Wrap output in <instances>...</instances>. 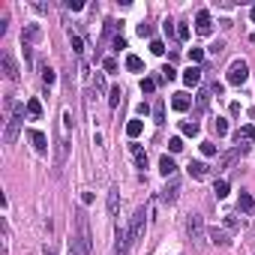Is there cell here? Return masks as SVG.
Wrapping results in <instances>:
<instances>
[{
    "label": "cell",
    "instance_id": "cell-8",
    "mask_svg": "<svg viewBox=\"0 0 255 255\" xmlns=\"http://www.w3.org/2000/svg\"><path fill=\"white\" fill-rule=\"evenodd\" d=\"M132 246V237H129V228H117V246H114V255H126Z\"/></svg>",
    "mask_w": 255,
    "mask_h": 255
},
{
    "label": "cell",
    "instance_id": "cell-5",
    "mask_svg": "<svg viewBox=\"0 0 255 255\" xmlns=\"http://www.w3.org/2000/svg\"><path fill=\"white\" fill-rule=\"evenodd\" d=\"M186 231H189V237L195 240V243H201L204 240V219L198 213H189V222H186Z\"/></svg>",
    "mask_w": 255,
    "mask_h": 255
},
{
    "label": "cell",
    "instance_id": "cell-24",
    "mask_svg": "<svg viewBox=\"0 0 255 255\" xmlns=\"http://www.w3.org/2000/svg\"><path fill=\"white\" fill-rule=\"evenodd\" d=\"M132 153H135V162H138V168H147V153H144L138 144H132Z\"/></svg>",
    "mask_w": 255,
    "mask_h": 255
},
{
    "label": "cell",
    "instance_id": "cell-2",
    "mask_svg": "<svg viewBox=\"0 0 255 255\" xmlns=\"http://www.w3.org/2000/svg\"><path fill=\"white\" fill-rule=\"evenodd\" d=\"M75 225H78V237H75V243H78L81 255H90V249H93V237H90V225H87L84 210L75 213Z\"/></svg>",
    "mask_w": 255,
    "mask_h": 255
},
{
    "label": "cell",
    "instance_id": "cell-33",
    "mask_svg": "<svg viewBox=\"0 0 255 255\" xmlns=\"http://www.w3.org/2000/svg\"><path fill=\"white\" fill-rule=\"evenodd\" d=\"M201 60H204V51H201V48H192V51H189V63H192V66H198Z\"/></svg>",
    "mask_w": 255,
    "mask_h": 255
},
{
    "label": "cell",
    "instance_id": "cell-39",
    "mask_svg": "<svg viewBox=\"0 0 255 255\" xmlns=\"http://www.w3.org/2000/svg\"><path fill=\"white\" fill-rule=\"evenodd\" d=\"M138 36L144 39V36H153V27L150 24H138Z\"/></svg>",
    "mask_w": 255,
    "mask_h": 255
},
{
    "label": "cell",
    "instance_id": "cell-34",
    "mask_svg": "<svg viewBox=\"0 0 255 255\" xmlns=\"http://www.w3.org/2000/svg\"><path fill=\"white\" fill-rule=\"evenodd\" d=\"M180 129H183V135H198V123H180Z\"/></svg>",
    "mask_w": 255,
    "mask_h": 255
},
{
    "label": "cell",
    "instance_id": "cell-6",
    "mask_svg": "<svg viewBox=\"0 0 255 255\" xmlns=\"http://www.w3.org/2000/svg\"><path fill=\"white\" fill-rule=\"evenodd\" d=\"M0 66H3V75H6L9 81H18V63L12 60V54H9V51L0 54Z\"/></svg>",
    "mask_w": 255,
    "mask_h": 255
},
{
    "label": "cell",
    "instance_id": "cell-23",
    "mask_svg": "<svg viewBox=\"0 0 255 255\" xmlns=\"http://www.w3.org/2000/svg\"><path fill=\"white\" fill-rule=\"evenodd\" d=\"M153 120L156 123H165V102L162 99H156V105H153Z\"/></svg>",
    "mask_w": 255,
    "mask_h": 255
},
{
    "label": "cell",
    "instance_id": "cell-11",
    "mask_svg": "<svg viewBox=\"0 0 255 255\" xmlns=\"http://www.w3.org/2000/svg\"><path fill=\"white\" fill-rule=\"evenodd\" d=\"M195 30H198L201 36L210 33V12H207V9H198V15H195Z\"/></svg>",
    "mask_w": 255,
    "mask_h": 255
},
{
    "label": "cell",
    "instance_id": "cell-40",
    "mask_svg": "<svg viewBox=\"0 0 255 255\" xmlns=\"http://www.w3.org/2000/svg\"><path fill=\"white\" fill-rule=\"evenodd\" d=\"M66 9H72V12H78V9H84V3H81V0H66Z\"/></svg>",
    "mask_w": 255,
    "mask_h": 255
},
{
    "label": "cell",
    "instance_id": "cell-26",
    "mask_svg": "<svg viewBox=\"0 0 255 255\" xmlns=\"http://www.w3.org/2000/svg\"><path fill=\"white\" fill-rule=\"evenodd\" d=\"M69 45H72V51H75V54H81V51H84V39H81L78 33H72V36H69Z\"/></svg>",
    "mask_w": 255,
    "mask_h": 255
},
{
    "label": "cell",
    "instance_id": "cell-3",
    "mask_svg": "<svg viewBox=\"0 0 255 255\" xmlns=\"http://www.w3.org/2000/svg\"><path fill=\"white\" fill-rule=\"evenodd\" d=\"M144 216H147V210L138 207L135 216H132V222H129V237H132V243H138V240L144 237V228H147V219H144Z\"/></svg>",
    "mask_w": 255,
    "mask_h": 255
},
{
    "label": "cell",
    "instance_id": "cell-19",
    "mask_svg": "<svg viewBox=\"0 0 255 255\" xmlns=\"http://www.w3.org/2000/svg\"><path fill=\"white\" fill-rule=\"evenodd\" d=\"M237 204H240V210H243V213H255V201H252V195H249V192H240V201H237Z\"/></svg>",
    "mask_w": 255,
    "mask_h": 255
},
{
    "label": "cell",
    "instance_id": "cell-41",
    "mask_svg": "<svg viewBox=\"0 0 255 255\" xmlns=\"http://www.w3.org/2000/svg\"><path fill=\"white\" fill-rule=\"evenodd\" d=\"M177 39H189V24H180L177 27Z\"/></svg>",
    "mask_w": 255,
    "mask_h": 255
},
{
    "label": "cell",
    "instance_id": "cell-28",
    "mask_svg": "<svg viewBox=\"0 0 255 255\" xmlns=\"http://www.w3.org/2000/svg\"><path fill=\"white\" fill-rule=\"evenodd\" d=\"M42 81H45V84H48V87H51V84H54V81H57V75H54V69H51V66H48V63H45V66H42Z\"/></svg>",
    "mask_w": 255,
    "mask_h": 255
},
{
    "label": "cell",
    "instance_id": "cell-4",
    "mask_svg": "<svg viewBox=\"0 0 255 255\" xmlns=\"http://www.w3.org/2000/svg\"><path fill=\"white\" fill-rule=\"evenodd\" d=\"M249 78V66H246V60H234L231 66H228V84H243Z\"/></svg>",
    "mask_w": 255,
    "mask_h": 255
},
{
    "label": "cell",
    "instance_id": "cell-29",
    "mask_svg": "<svg viewBox=\"0 0 255 255\" xmlns=\"http://www.w3.org/2000/svg\"><path fill=\"white\" fill-rule=\"evenodd\" d=\"M213 132H216V135H225V132H228L225 117H216V120H213Z\"/></svg>",
    "mask_w": 255,
    "mask_h": 255
},
{
    "label": "cell",
    "instance_id": "cell-31",
    "mask_svg": "<svg viewBox=\"0 0 255 255\" xmlns=\"http://www.w3.org/2000/svg\"><path fill=\"white\" fill-rule=\"evenodd\" d=\"M156 90V78H141V93H153Z\"/></svg>",
    "mask_w": 255,
    "mask_h": 255
},
{
    "label": "cell",
    "instance_id": "cell-22",
    "mask_svg": "<svg viewBox=\"0 0 255 255\" xmlns=\"http://www.w3.org/2000/svg\"><path fill=\"white\" fill-rule=\"evenodd\" d=\"M120 99H123V90H120V87H111V90H108V105H111V108H117Z\"/></svg>",
    "mask_w": 255,
    "mask_h": 255
},
{
    "label": "cell",
    "instance_id": "cell-13",
    "mask_svg": "<svg viewBox=\"0 0 255 255\" xmlns=\"http://www.w3.org/2000/svg\"><path fill=\"white\" fill-rule=\"evenodd\" d=\"M159 171H162L165 177H174V174H177V165H174V159H171V156H162V159H159Z\"/></svg>",
    "mask_w": 255,
    "mask_h": 255
},
{
    "label": "cell",
    "instance_id": "cell-7",
    "mask_svg": "<svg viewBox=\"0 0 255 255\" xmlns=\"http://www.w3.org/2000/svg\"><path fill=\"white\" fill-rule=\"evenodd\" d=\"M36 39H42V27H39V24H24V30H21V42L30 45V42H36Z\"/></svg>",
    "mask_w": 255,
    "mask_h": 255
},
{
    "label": "cell",
    "instance_id": "cell-18",
    "mask_svg": "<svg viewBox=\"0 0 255 255\" xmlns=\"http://www.w3.org/2000/svg\"><path fill=\"white\" fill-rule=\"evenodd\" d=\"M27 117H42V102L39 99H27Z\"/></svg>",
    "mask_w": 255,
    "mask_h": 255
},
{
    "label": "cell",
    "instance_id": "cell-17",
    "mask_svg": "<svg viewBox=\"0 0 255 255\" xmlns=\"http://www.w3.org/2000/svg\"><path fill=\"white\" fill-rule=\"evenodd\" d=\"M234 138H237V144H240V141H255V126H240V129L234 132Z\"/></svg>",
    "mask_w": 255,
    "mask_h": 255
},
{
    "label": "cell",
    "instance_id": "cell-48",
    "mask_svg": "<svg viewBox=\"0 0 255 255\" xmlns=\"http://www.w3.org/2000/svg\"><path fill=\"white\" fill-rule=\"evenodd\" d=\"M249 18H252V21H255V6H252V9H249Z\"/></svg>",
    "mask_w": 255,
    "mask_h": 255
},
{
    "label": "cell",
    "instance_id": "cell-14",
    "mask_svg": "<svg viewBox=\"0 0 255 255\" xmlns=\"http://www.w3.org/2000/svg\"><path fill=\"white\" fill-rule=\"evenodd\" d=\"M171 108H174V111H186V108H189V96L186 93H174Z\"/></svg>",
    "mask_w": 255,
    "mask_h": 255
},
{
    "label": "cell",
    "instance_id": "cell-32",
    "mask_svg": "<svg viewBox=\"0 0 255 255\" xmlns=\"http://www.w3.org/2000/svg\"><path fill=\"white\" fill-rule=\"evenodd\" d=\"M60 147H57V165H63V159H66V150H69V141H57Z\"/></svg>",
    "mask_w": 255,
    "mask_h": 255
},
{
    "label": "cell",
    "instance_id": "cell-42",
    "mask_svg": "<svg viewBox=\"0 0 255 255\" xmlns=\"http://www.w3.org/2000/svg\"><path fill=\"white\" fill-rule=\"evenodd\" d=\"M150 51H153V54H165V45H162L159 39H153V42H150Z\"/></svg>",
    "mask_w": 255,
    "mask_h": 255
},
{
    "label": "cell",
    "instance_id": "cell-37",
    "mask_svg": "<svg viewBox=\"0 0 255 255\" xmlns=\"http://www.w3.org/2000/svg\"><path fill=\"white\" fill-rule=\"evenodd\" d=\"M162 78H165V81H174V78H177L174 66H162Z\"/></svg>",
    "mask_w": 255,
    "mask_h": 255
},
{
    "label": "cell",
    "instance_id": "cell-20",
    "mask_svg": "<svg viewBox=\"0 0 255 255\" xmlns=\"http://www.w3.org/2000/svg\"><path fill=\"white\" fill-rule=\"evenodd\" d=\"M186 171H189L192 177H198V180H201V177H207V165H204V162H189V168H186Z\"/></svg>",
    "mask_w": 255,
    "mask_h": 255
},
{
    "label": "cell",
    "instance_id": "cell-45",
    "mask_svg": "<svg viewBox=\"0 0 255 255\" xmlns=\"http://www.w3.org/2000/svg\"><path fill=\"white\" fill-rule=\"evenodd\" d=\"M126 48V39H123V36H114V51H123Z\"/></svg>",
    "mask_w": 255,
    "mask_h": 255
},
{
    "label": "cell",
    "instance_id": "cell-35",
    "mask_svg": "<svg viewBox=\"0 0 255 255\" xmlns=\"http://www.w3.org/2000/svg\"><path fill=\"white\" fill-rule=\"evenodd\" d=\"M102 69H105V72H117V60H114V57H105V60H102Z\"/></svg>",
    "mask_w": 255,
    "mask_h": 255
},
{
    "label": "cell",
    "instance_id": "cell-21",
    "mask_svg": "<svg viewBox=\"0 0 255 255\" xmlns=\"http://www.w3.org/2000/svg\"><path fill=\"white\" fill-rule=\"evenodd\" d=\"M126 69H132V72H141V69H144L141 57H138V54H126Z\"/></svg>",
    "mask_w": 255,
    "mask_h": 255
},
{
    "label": "cell",
    "instance_id": "cell-36",
    "mask_svg": "<svg viewBox=\"0 0 255 255\" xmlns=\"http://www.w3.org/2000/svg\"><path fill=\"white\" fill-rule=\"evenodd\" d=\"M201 153H204V156H213V153H216V144H213V141H201Z\"/></svg>",
    "mask_w": 255,
    "mask_h": 255
},
{
    "label": "cell",
    "instance_id": "cell-12",
    "mask_svg": "<svg viewBox=\"0 0 255 255\" xmlns=\"http://www.w3.org/2000/svg\"><path fill=\"white\" fill-rule=\"evenodd\" d=\"M183 81H186L189 87H198V84H201V66H189V69L183 72Z\"/></svg>",
    "mask_w": 255,
    "mask_h": 255
},
{
    "label": "cell",
    "instance_id": "cell-27",
    "mask_svg": "<svg viewBox=\"0 0 255 255\" xmlns=\"http://www.w3.org/2000/svg\"><path fill=\"white\" fill-rule=\"evenodd\" d=\"M213 192H216V198H225V195H228V180H216V183H213Z\"/></svg>",
    "mask_w": 255,
    "mask_h": 255
},
{
    "label": "cell",
    "instance_id": "cell-47",
    "mask_svg": "<svg viewBox=\"0 0 255 255\" xmlns=\"http://www.w3.org/2000/svg\"><path fill=\"white\" fill-rule=\"evenodd\" d=\"M42 255H57V252H54V246H45V249H42Z\"/></svg>",
    "mask_w": 255,
    "mask_h": 255
},
{
    "label": "cell",
    "instance_id": "cell-30",
    "mask_svg": "<svg viewBox=\"0 0 255 255\" xmlns=\"http://www.w3.org/2000/svg\"><path fill=\"white\" fill-rule=\"evenodd\" d=\"M168 150H171V153H180V150H183V138H177V135L168 138Z\"/></svg>",
    "mask_w": 255,
    "mask_h": 255
},
{
    "label": "cell",
    "instance_id": "cell-9",
    "mask_svg": "<svg viewBox=\"0 0 255 255\" xmlns=\"http://www.w3.org/2000/svg\"><path fill=\"white\" fill-rule=\"evenodd\" d=\"M177 192H180V180L171 177V180H168V186L162 189V201H165V204H174V201H177Z\"/></svg>",
    "mask_w": 255,
    "mask_h": 255
},
{
    "label": "cell",
    "instance_id": "cell-38",
    "mask_svg": "<svg viewBox=\"0 0 255 255\" xmlns=\"http://www.w3.org/2000/svg\"><path fill=\"white\" fill-rule=\"evenodd\" d=\"M162 30H165V36H168V39H171V36H177V30H174V21H171V18L162 24Z\"/></svg>",
    "mask_w": 255,
    "mask_h": 255
},
{
    "label": "cell",
    "instance_id": "cell-10",
    "mask_svg": "<svg viewBox=\"0 0 255 255\" xmlns=\"http://www.w3.org/2000/svg\"><path fill=\"white\" fill-rule=\"evenodd\" d=\"M27 135H30V141H33L36 153H45V150H48V138H45V132H39V129H30Z\"/></svg>",
    "mask_w": 255,
    "mask_h": 255
},
{
    "label": "cell",
    "instance_id": "cell-15",
    "mask_svg": "<svg viewBox=\"0 0 255 255\" xmlns=\"http://www.w3.org/2000/svg\"><path fill=\"white\" fill-rule=\"evenodd\" d=\"M117 207H120V189L114 186L111 192H108V213L114 216V213H117Z\"/></svg>",
    "mask_w": 255,
    "mask_h": 255
},
{
    "label": "cell",
    "instance_id": "cell-16",
    "mask_svg": "<svg viewBox=\"0 0 255 255\" xmlns=\"http://www.w3.org/2000/svg\"><path fill=\"white\" fill-rule=\"evenodd\" d=\"M207 234H210V240H213L216 246H228V243H231V240H228V234H225V231H219V228H210Z\"/></svg>",
    "mask_w": 255,
    "mask_h": 255
},
{
    "label": "cell",
    "instance_id": "cell-1",
    "mask_svg": "<svg viewBox=\"0 0 255 255\" xmlns=\"http://www.w3.org/2000/svg\"><path fill=\"white\" fill-rule=\"evenodd\" d=\"M24 114H27V105L15 102V105H12V111H9L6 132H3V141H6V144H15V138H18V132H21V126H24Z\"/></svg>",
    "mask_w": 255,
    "mask_h": 255
},
{
    "label": "cell",
    "instance_id": "cell-43",
    "mask_svg": "<svg viewBox=\"0 0 255 255\" xmlns=\"http://www.w3.org/2000/svg\"><path fill=\"white\" fill-rule=\"evenodd\" d=\"M93 84H96V90H105V78H102V72H96V75H93Z\"/></svg>",
    "mask_w": 255,
    "mask_h": 255
},
{
    "label": "cell",
    "instance_id": "cell-46",
    "mask_svg": "<svg viewBox=\"0 0 255 255\" xmlns=\"http://www.w3.org/2000/svg\"><path fill=\"white\" fill-rule=\"evenodd\" d=\"M135 111H138V114H147V111H150V105H147V102H138Z\"/></svg>",
    "mask_w": 255,
    "mask_h": 255
},
{
    "label": "cell",
    "instance_id": "cell-44",
    "mask_svg": "<svg viewBox=\"0 0 255 255\" xmlns=\"http://www.w3.org/2000/svg\"><path fill=\"white\" fill-rule=\"evenodd\" d=\"M222 48H225V42H213L207 51H210V54H222Z\"/></svg>",
    "mask_w": 255,
    "mask_h": 255
},
{
    "label": "cell",
    "instance_id": "cell-25",
    "mask_svg": "<svg viewBox=\"0 0 255 255\" xmlns=\"http://www.w3.org/2000/svg\"><path fill=\"white\" fill-rule=\"evenodd\" d=\"M141 129H144V126H141V120H129V123H126V135H129V138H138V135H141Z\"/></svg>",
    "mask_w": 255,
    "mask_h": 255
}]
</instances>
